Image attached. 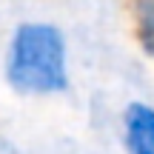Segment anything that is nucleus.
<instances>
[{
    "label": "nucleus",
    "instance_id": "nucleus-1",
    "mask_svg": "<svg viewBox=\"0 0 154 154\" xmlns=\"http://www.w3.org/2000/svg\"><path fill=\"white\" fill-rule=\"evenodd\" d=\"M3 80L20 97H57L72 88L69 40L57 23L23 20L11 29Z\"/></svg>",
    "mask_w": 154,
    "mask_h": 154
},
{
    "label": "nucleus",
    "instance_id": "nucleus-2",
    "mask_svg": "<svg viewBox=\"0 0 154 154\" xmlns=\"http://www.w3.org/2000/svg\"><path fill=\"white\" fill-rule=\"evenodd\" d=\"M123 154H154V103L128 100L120 111Z\"/></svg>",
    "mask_w": 154,
    "mask_h": 154
},
{
    "label": "nucleus",
    "instance_id": "nucleus-3",
    "mask_svg": "<svg viewBox=\"0 0 154 154\" xmlns=\"http://www.w3.org/2000/svg\"><path fill=\"white\" fill-rule=\"evenodd\" d=\"M131 32L137 40V49L146 57H154V0H131Z\"/></svg>",
    "mask_w": 154,
    "mask_h": 154
},
{
    "label": "nucleus",
    "instance_id": "nucleus-4",
    "mask_svg": "<svg viewBox=\"0 0 154 154\" xmlns=\"http://www.w3.org/2000/svg\"><path fill=\"white\" fill-rule=\"evenodd\" d=\"M0 154H23V151L17 149L14 140H9V137H3V134H0Z\"/></svg>",
    "mask_w": 154,
    "mask_h": 154
}]
</instances>
